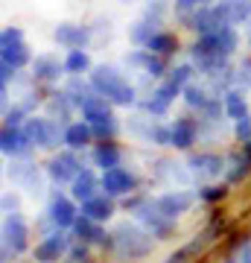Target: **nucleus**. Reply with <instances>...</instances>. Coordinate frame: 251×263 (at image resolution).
Segmentation results:
<instances>
[{
  "mask_svg": "<svg viewBox=\"0 0 251 263\" xmlns=\"http://www.w3.org/2000/svg\"><path fill=\"white\" fill-rule=\"evenodd\" d=\"M114 249L123 257H146L152 252V240L143 231H138L134 226H120L114 231Z\"/></svg>",
  "mask_w": 251,
  "mask_h": 263,
  "instance_id": "f03ea898",
  "label": "nucleus"
},
{
  "mask_svg": "<svg viewBox=\"0 0 251 263\" xmlns=\"http://www.w3.org/2000/svg\"><path fill=\"white\" fill-rule=\"evenodd\" d=\"M181 6H207V3H214V0H178Z\"/></svg>",
  "mask_w": 251,
  "mask_h": 263,
  "instance_id": "e433bc0d",
  "label": "nucleus"
},
{
  "mask_svg": "<svg viewBox=\"0 0 251 263\" xmlns=\"http://www.w3.org/2000/svg\"><path fill=\"white\" fill-rule=\"evenodd\" d=\"M47 216H50V222H53L56 228H73V222H76L73 199L53 196V199H50V205H47Z\"/></svg>",
  "mask_w": 251,
  "mask_h": 263,
  "instance_id": "1a4fd4ad",
  "label": "nucleus"
},
{
  "mask_svg": "<svg viewBox=\"0 0 251 263\" xmlns=\"http://www.w3.org/2000/svg\"><path fill=\"white\" fill-rule=\"evenodd\" d=\"M225 111H228V117H234V120L245 117V114H248L245 94H240V91H228V94H225Z\"/></svg>",
  "mask_w": 251,
  "mask_h": 263,
  "instance_id": "bb28decb",
  "label": "nucleus"
},
{
  "mask_svg": "<svg viewBox=\"0 0 251 263\" xmlns=\"http://www.w3.org/2000/svg\"><path fill=\"white\" fill-rule=\"evenodd\" d=\"M131 62H134V65H143V70H146V73H152V76L164 73V65H161L158 53L152 56V50H146V53H134V56H131Z\"/></svg>",
  "mask_w": 251,
  "mask_h": 263,
  "instance_id": "cd10ccee",
  "label": "nucleus"
},
{
  "mask_svg": "<svg viewBox=\"0 0 251 263\" xmlns=\"http://www.w3.org/2000/svg\"><path fill=\"white\" fill-rule=\"evenodd\" d=\"M27 237H29V228H27V222L21 219V214L3 216V260H6L9 254L27 252Z\"/></svg>",
  "mask_w": 251,
  "mask_h": 263,
  "instance_id": "7ed1b4c3",
  "label": "nucleus"
},
{
  "mask_svg": "<svg viewBox=\"0 0 251 263\" xmlns=\"http://www.w3.org/2000/svg\"><path fill=\"white\" fill-rule=\"evenodd\" d=\"M67 254H70V257H73V260H85V257H88V246H70V249H67Z\"/></svg>",
  "mask_w": 251,
  "mask_h": 263,
  "instance_id": "f704fd0d",
  "label": "nucleus"
},
{
  "mask_svg": "<svg viewBox=\"0 0 251 263\" xmlns=\"http://www.w3.org/2000/svg\"><path fill=\"white\" fill-rule=\"evenodd\" d=\"M138 219L149 228V231H152V234H158V237H167L169 234V222H172V219H169V216L158 208V202H155V205H140L138 208Z\"/></svg>",
  "mask_w": 251,
  "mask_h": 263,
  "instance_id": "9b49d317",
  "label": "nucleus"
},
{
  "mask_svg": "<svg viewBox=\"0 0 251 263\" xmlns=\"http://www.w3.org/2000/svg\"><path fill=\"white\" fill-rule=\"evenodd\" d=\"M67 249H70V240H67V234H62V228H59L56 234L44 237V240L35 246V260H59L62 254H67Z\"/></svg>",
  "mask_w": 251,
  "mask_h": 263,
  "instance_id": "f8f14e48",
  "label": "nucleus"
},
{
  "mask_svg": "<svg viewBox=\"0 0 251 263\" xmlns=\"http://www.w3.org/2000/svg\"><path fill=\"white\" fill-rule=\"evenodd\" d=\"M184 100H187V105L190 108H205L210 100L205 97V91L202 88H196V85H184Z\"/></svg>",
  "mask_w": 251,
  "mask_h": 263,
  "instance_id": "c85d7f7f",
  "label": "nucleus"
},
{
  "mask_svg": "<svg viewBox=\"0 0 251 263\" xmlns=\"http://www.w3.org/2000/svg\"><path fill=\"white\" fill-rule=\"evenodd\" d=\"M146 47L152 50V53H158V56H169V53L178 50V38L169 35V32H155V35L149 38Z\"/></svg>",
  "mask_w": 251,
  "mask_h": 263,
  "instance_id": "b1692460",
  "label": "nucleus"
},
{
  "mask_svg": "<svg viewBox=\"0 0 251 263\" xmlns=\"http://www.w3.org/2000/svg\"><path fill=\"white\" fill-rule=\"evenodd\" d=\"M190 167L193 173H202V176H219L222 173V158L219 155H193L190 158Z\"/></svg>",
  "mask_w": 251,
  "mask_h": 263,
  "instance_id": "5701e85b",
  "label": "nucleus"
},
{
  "mask_svg": "<svg viewBox=\"0 0 251 263\" xmlns=\"http://www.w3.org/2000/svg\"><path fill=\"white\" fill-rule=\"evenodd\" d=\"M3 214H18V199L9 196V193L3 196Z\"/></svg>",
  "mask_w": 251,
  "mask_h": 263,
  "instance_id": "c9c22d12",
  "label": "nucleus"
},
{
  "mask_svg": "<svg viewBox=\"0 0 251 263\" xmlns=\"http://www.w3.org/2000/svg\"><path fill=\"white\" fill-rule=\"evenodd\" d=\"M93 161H96V167H117L120 164V149L114 146V143H100L96 149H93Z\"/></svg>",
  "mask_w": 251,
  "mask_h": 263,
  "instance_id": "a878e982",
  "label": "nucleus"
},
{
  "mask_svg": "<svg viewBox=\"0 0 251 263\" xmlns=\"http://www.w3.org/2000/svg\"><path fill=\"white\" fill-rule=\"evenodd\" d=\"M178 94H181V88H176V85L167 79V82L161 85L158 91H155V94L146 100V111H149V114H164L169 105H172V100H176Z\"/></svg>",
  "mask_w": 251,
  "mask_h": 263,
  "instance_id": "a211bd4d",
  "label": "nucleus"
},
{
  "mask_svg": "<svg viewBox=\"0 0 251 263\" xmlns=\"http://www.w3.org/2000/svg\"><path fill=\"white\" fill-rule=\"evenodd\" d=\"M237 138H240V141H251V120H248V114L237 120Z\"/></svg>",
  "mask_w": 251,
  "mask_h": 263,
  "instance_id": "72a5a7b5",
  "label": "nucleus"
},
{
  "mask_svg": "<svg viewBox=\"0 0 251 263\" xmlns=\"http://www.w3.org/2000/svg\"><path fill=\"white\" fill-rule=\"evenodd\" d=\"M190 205H193V196H187V193H167V196L158 199V208L169 216V219L187 214V208Z\"/></svg>",
  "mask_w": 251,
  "mask_h": 263,
  "instance_id": "aec40b11",
  "label": "nucleus"
},
{
  "mask_svg": "<svg viewBox=\"0 0 251 263\" xmlns=\"http://www.w3.org/2000/svg\"><path fill=\"white\" fill-rule=\"evenodd\" d=\"M152 35H155V29H152V24H146V21H140V24L131 27V41H134V44H143V47H146Z\"/></svg>",
  "mask_w": 251,
  "mask_h": 263,
  "instance_id": "7c9ffc66",
  "label": "nucleus"
},
{
  "mask_svg": "<svg viewBox=\"0 0 251 263\" xmlns=\"http://www.w3.org/2000/svg\"><path fill=\"white\" fill-rule=\"evenodd\" d=\"M82 214L96 219V222H105V219H111V214H114V202L108 199V193H105V196H93V199H88V202H82Z\"/></svg>",
  "mask_w": 251,
  "mask_h": 263,
  "instance_id": "6ab92c4d",
  "label": "nucleus"
},
{
  "mask_svg": "<svg viewBox=\"0 0 251 263\" xmlns=\"http://www.w3.org/2000/svg\"><path fill=\"white\" fill-rule=\"evenodd\" d=\"M91 88L96 94H103L105 100H111L114 105H131L134 103V88L123 79L114 67H93L91 73Z\"/></svg>",
  "mask_w": 251,
  "mask_h": 263,
  "instance_id": "f257e3e1",
  "label": "nucleus"
},
{
  "mask_svg": "<svg viewBox=\"0 0 251 263\" xmlns=\"http://www.w3.org/2000/svg\"><path fill=\"white\" fill-rule=\"evenodd\" d=\"M73 231L79 234V240H85V243H93V246H114V240L105 234L103 228H100V222H96V219H91V216H85V214H82V219L76 216Z\"/></svg>",
  "mask_w": 251,
  "mask_h": 263,
  "instance_id": "ddd939ff",
  "label": "nucleus"
},
{
  "mask_svg": "<svg viewBox=\"0 0 251 263\" xmlns=\"http://www.w3.org/2000/svg\"><path fill=\"white\" fill-rule=\"evenodd\" d=\"M190 76H193V67L190 65H178V67H172V70H169V82L176 85V88H181V91H184V85H190Z\"/></svg>",
  "mask_w": 251,
  "mask_h": 263,
  "instance_id": "c756f323",
  "label": "nucleus"
},
{
  "mask_svg": "<svg viewBox=\"0 0 251 263\" xmlns=\"http://www.w3.org/2000/svg\"><path fill=\"white\" fill-rule=\"evenodd\" d=\"M216 9L225 15L228 24H242V21L251 18V3H248V0H222Z\"/></svg>",
  "mask_w": 251,
  "mask_h": 263,
  "instance_id": "412c9836",
  "label": "nucleus"
},
{
  "mask_svg": "<svg viewBox=\"0 0 251 263\" xmlns=\"http://www.w3.org/2000/svg\"><path fill=\"white\" fill-rule=\"evenodd\" d=\"M225 193H228V187H202V193L199 196L205 199V202H219V199H225Z\"/></svg>",
  "mask_w": 251,
  "mask_h": 263,
  "instance_id": "473e14b6",
  "label": "nucleus"
},
{
  "mask_svg": "<svg viewBox=\"0 0 251 263\" xmlns=\"http://www.w3.org/2000/svg\"><path fill=\"white\" fill-rule=\"evenodd\" d=\"M111 100H105L103 94L96 97H88L82 103V117L91 126H105V123H114V114H111Z\"/></svg>",
  "mask_w": 251,
  "mask_h": 263,
  "instance_id": "6e6552de",
  "label": "nucleus"
},
{
  "mask_svg": "<svg viewBox=\"0 0 251 263\" xmlns=\"http://www.w3.org/2000/svg\"><path fill=\"white\" fill-rule=\"evenodd\" d=\"M103 190L108 196H126V193L134 190V176L129 170H123L120 164L108 167V170H103Z\"/></svg>",
  "mask_w": 251,
  "mask_h": 263,
  "instance_id": "0eeeda50",
  "label": "nucleus"
},
{
  "mask_svg": "<svg viewBox=\"0 0 251 263\" xmlns=\"http://www.w3.org/2000/svg\"><path fill=\"white\" fill-rule=\"evenodd\" d=\"M24 132H27V138L32 146L38 149H53L59 146V129L53 120H47V117H29L24 123Z\"/></svg>",
  "mask_w": 251,
  "mask_h": 263,
  "instance_id": "39448f33",
  "label": "nucleus"
},
{
  "mask_svg": "<svg viewBox=\"0 0 251 263\" xmlns=\"http://www.w3.org/2000/svg\"><path fill=\"white\" fill-rule=\"evenodd\" d=\"M103 187V179H96L91 170H79V176L73 179V187H70V193H73L76 202H88V199L96 196V190Z\"/></svg>",
  "mask_w": 251,
  "mask_h": 263,
  "instance_id": "2eb2a0df",
  "label": "nucleus"
},
{
  "mask_svg": "<svg viewBox=\"0 0 251 263\" xmlns=\"http://www.w3.org/2000/svg\"><path fill=\"white\" fill-rule=\"evenodd\" d=\"M62 67H65V65H59V59L38 56L35 62H32V73H35L38 79H44V82H53V79L62 76Z\"/></svg>",
  "mask_w": 251,
  "mask_h": 263,
  "instance_id": "4be33fe9",
  "label": "nucleus"
},
{
  "mask_svg": "<svg viewBox=\"0 0 251 263\" xmlns=\"http://www.w3.org/2000/svg\"><path fill=\"white\" fill-rule=\"evenodd\" d=\"M245 173H248V158L237 155V158H234V170H228V181H242Z\"/></svg>",
  "mask_w": 251,
  "mask_h": 263,
  "instance_id": "2f4dec72",
  "label": "nucleus"
},
{
  "mask_svg": "<svg viewBox=\"0 0 251 263\" xmlns=\"http://www.w3.org/2000/svg\"><path fill=\"white\" fill-rule=\"evenodd\" d=\"M0 62H9L15 67H24L29 62V50L18 27H6L0 32Z\"/></svg>",
  "mask_w": 251,
  "mask_h": 263,
  "instance_id": "20e7f679",
  "label": "nucleus"
},
{
  "mask_svg": "<svg viewBox=\"0 0 251 263\" xmlns=\"http://www.w3.org/2000/svg\"><path fill=\"white\" fill-rule=\"evenodd\" d=\"M79 170H82V164H79V158L73 155V149L59 152V155H53V158L47 161V176L56 181V184L73 181L76 176H79Z\"/></svg>",
  "mask_w": 251,
  "mask_h": 263,
  "instance_id": "423d86ee",
  "label": "nucleus"
},
{
  "mask_svg": "<svg viewBox=\"0 0 251 263\" xmlns=\"http://www.w3.org/2000/svg\"><path fill=\"white\" fill-rule=\"evenodd\" d=\"M240 260H251V240L245 246H242V252H240Z\"/></svg>",
  "mask_w": 251,
  "mask_h": 263,
  "instance_id": "4c0bfd02",
  "label": "nucleus"
},
{
  "mask_svg": "<svg viewBox=\"0 0 251 263\" xmlns=\"http://www.w3.org/2000/svg\"><path fill=\"white\" fill-rule=\"evenodd\" d=\"M196 143V123L181 117L169 126V146H176V149H190Z\"/></svg>",
  "mask_w": 251,
  "mask_h": 263,
  "instance_id": "dca6fc26",
  "label": "nucleus"
},
{
  "mask_svg": "<svg viewBox=\"0 0 251 263\" xmlns=\"http://www.w3.org/2000/svg\"><path fill=\"white\" fill-rule=\"evenodd\" d=\"M96 135H93V126L88 120H79V123H70L65 129V143L67 149H85L88 143L93 141Z\"/></svg>",
  "mask_w": 251,
  "mask_h": 263,
  "instance_id": "f3484780",
  "label": "nucleus"
},
{
  "mask_svg": "<svg viewBox=\"0 0 251 263\" xmlns=\"http://www.w3.org/2000/svg\"><path fill=\"white\" fill-rule=\"evenodd\" d=\"M53 38L59 44H65L67 50H73V47H85L91 32H88V27H79V24H59Z\"/></svg>",
  "mask_w": 251,
  "mask_h": 263,
  "instance_id": "4468645a",
  "label": "nucleus"
},
{
  "mask_svg": "<svg viewBox=\"0 0 251 263\" xmlns=\"http://www.w3.org/2000/svg\"><path fill=\"white\" fill-rule=\"evenodd\" d=\"M32 143H29V138H27V132L24 129H18V126H3V132H0V152L3 155H24V152L29 149Z\"/></svg>",
  "mask_w": 251,
  "mask_h": 263,
  "instance_id": "9d476101",
  "label": "nucleus"
},
{
  "mask_svg": "<svg viewBox=\"0 0 251 263\" xmlns=\"http://www.w3.org/2000/svg\"><path fill=\"white\" fill-rule=\"evenodd\" d=\"M88 67H91V56L85 53V47L67 50V59H65V70L67 73H85Z\"/></svg>",
  "mask_w": 251,
  "mask_h": 263,
  "instance_id": "393cba45",
  "label": "nucleus"
}]
</instances>
